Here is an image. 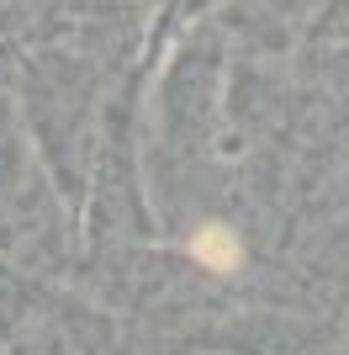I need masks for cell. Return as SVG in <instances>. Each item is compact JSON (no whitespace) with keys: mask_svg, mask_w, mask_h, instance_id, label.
<instances>
[{"mask_svg":"<svg viewBox=\"0 0 349 355\" xmlns=\"http://www.w3.org/2000/svg\"><path fill=\"white\" fill-rule=\"evenodd\" d=\"M190 254L202 260L206 270H233L238 260H244V250H238V239L222 228V223H212V228H202L196 234V244H190Z\"/></svg>","mask_w":349,"mask_h":355,"instance_id":"1","label":"cell"}]
</instances>
